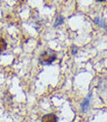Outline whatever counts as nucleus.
<instances>
[{
	"mask_svg": "<svg viewBox=\"0 0 107 122\" xmlns=\"http://www.w3.org/2000/svg\"><path fill=\"white\" fill-rule=\"evenodd\" d=\"M56 59V53L52 50L44 51L40 57H39V62L41 65H50Z\"/></svg>",
	"mask_w": 107,
	"mask_h": 122,
	"instance_id": "f257e3e1",
	"label": "nucleus"
},
{
	"mask_svg": "<svg viewBox=\"0 0 107 122\" xmlns=\"http://www.w3.org/2000/svg\"><path fill=\"white\" fill-rule=\"evenodd\" d=\"M42 122H57V116L54 113L46 114L42 117Z\"/></svg>",
	"mask_w": 107,
	"mask_h": 122,
	"instance_id": "f03ea898",
	"label": "nucleus"
},
{
	"mask_svg": "<svg viewBox=\"0 0 107 122\" xmlns=\"http://www.w3.org/2000/svg\"><path fill=\"white\" fill-rule=\"evenodd\" d=\"M6 49H7V43H6V41L3 38L0 37V54L3 53L6 51Z\"/></svg>",
	"mask_w": 107,
	"mask_h": 122,
	"instance_id": "7ed1b4c3",
	"label": "nucleus"
},
{
	"mask_svg": "<svg viewBox=\"0 0 107 122\" xmlns=\"http://www.w3.org/2000/svg\"><path fill=\"white\" fill-rule=\"evenodd\" d=\"M90 97L88 99H86L85 102L82 104V111L83 112H86L88 110V106H89V103H90Z\"/></svg>",
	"mask_w": 107,
	"mask_h": 122,
	"instance_id": "20e7f679",
	"label": "nucleus"
},
{
	"mask_svg": "<svg viewBox=\"0 0 107 122\" xmlns=\"http://www.w3.org/2000/svg\"><path fill=\"white\" fill-rule=\"evenodd\" d=\"M95 22L96 23V24H99L100 26H102L103 28H105L106 30H107V26L104 24V21L102 20H100V19H98V18H96V19H95Z\"/></svg>",
	"mask_w": 107,
	"mask_h": 122,
	"instance_id": "39448f33",
	"label": "nucleus"
},
{
	"mask_svg": "<svg viewBox=\"0 0 107 122\" xmlns=\"http://www.w3.org/2000/svg\"><path fill=\"white\" fill-rule=\"evenodd\" d=\"M62 23H63V18H62V16H59V17L57 18L56 23H55V27H56V26H58V25H60V24H62Z\"/></svg>",
	"mask_w": 107,
	"mask_h": 122,
	"instance_id": "423d86ee",
	"label": "nucleus"
},
{
	"mask_svg": "<svg viewBox=\"0 0 107 122\" xmlns=\"http://www.w3.org/2000/svg\"><path fill=\"white\" fill-rule=\"evenodd\" d=\"M77 51H78V48L76 47V46H72V53L73 54H76Z\"/></svg>",
	"mask_w": 107,
	"mask_h": 122,
	"instance_id": "0eeeda50",
	"label": "nucleus"
}]
</instances>
